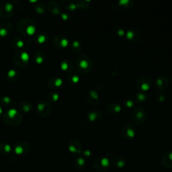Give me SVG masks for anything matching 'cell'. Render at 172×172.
I'll list each match as a JSON object with an SVG mask.
<instances>
[{"label": "cell", "instance_id": "obj_4", "mask_svg": "<svg viewBox=\"0 0 172 172\" xmlns=\"http://www.w3.org/2000/svg\"><path fill=\"white\" fill-rule=\"evenodd\" d=\"M110 167V162L108 158H99L94 163V168L95 171L99 172H104L107 171Z\"/></svg>", "mask_w": 172, "mask_h": 172}, {"label": "cell", "instance_id": "obj_11", "mask_svg": "<svg viewBox=\"0 0 172 172\" xmlns=\"http://www.w3.org/2000/svg\"><path fill=\"white\" fill-rule=\"evenodd\" d=\"M69 150L72 153H81L82 151V147L81 143L77 141V140H74L73 142H72L69 146Z\"/></svg>", "mask_w": 172, "mask_h": 172}, {"label": "cell", "instance_id": "obj_3", "mask_svg": "<svg viewBox=\"0 0 172 172\" xmlns=\"http://www.w3.org/2000/svg\"><path fill=\"white\" fill-rule=\"evenodd\" d=\"M152 80L149 76H142L136 81V86L138 90L140 92H147L152 86Z\"/></svg>", "mask_w": 172, "mask_h": 172}, {"label": "cell", "instance_id": "obj_32", "mask_svg": "<svg viewBox=\"0 0 172 172\" xmlns=\"http://www.w3.org/2000/svg\"><path fill=\"white\" fill-rule=\"evenodd\" d=\"M77 7H79L78 5L75 4V3H71V4L69 6L68 9H70V10H75V9L77 8Z\"/></svg>", "mask_w": 172, "mask_h": 172}, {"label": "cell", "instance_id": "obj_31", "mask_svg": "<svg viewBox=\"0 0 172 172\" xmlns=\"http://www.w3.org/2000/svg\"><path fill=\"white\" fill-rule=\"evenodd\" d=\"M3 149H4V151H5L6 153H8L10 152V151H11L12 148H11V147H10L9 144H6V145L4 146V147H3Z\"/></svg>", "mask_w": 172, "mask_h": 172}, {"label": "cell", "instance_id": "obj_37", "mask_svg": "<svg viewBox=\"0 0 172 172\" xmlns=\"http://www.w3.org/2000/svg\"><path fill=\"white\" fill-rule=\"evenodd\" d=\"M3 100L5 103H6V104H9L10 101H11V99H10V98L9 97H3Z\"/></svg>", "mask_w": 172, "mask_h": 172}, {"label": "cell", "instance_id": "obj_27", "mask_svg": "<svg viewBox=\"0 0 172 172\" xmlns=\"http://www.w3.org/2000/svg\"><path fill=\"white\" fill-rule=\"evenodd\" d=\"M116 32L120 36H122L125 34V31H124V30L121 28H118V27H116Z\"/></svg>", "mask_w": 172, "mask_h": 172}, {"label": "cell", "instance_id": "obj_14", "mask_svg": "<svg viewBox=\"0 0 172 172\" xmlns=\"http://www.w3.org/2000/svg\"><path fill=\"white\" fill-rule=\"evenodd\" d=\"M85 161L82 157H78L75 161V166L77 170H82L85 166Z\"/></svg>", "mask_w": 172, "mask_h": 172}, {"label": "cell", "instance_id": "obj_7", "mask_svg": "<svg viewBox=\"0 0 172 172\" xmlns=\"http://www.w3.org/2000/svg\"><path fill=\"white\" fill-rule=\"evenodd\" d=\"M88 102L92 105H97L99 104V94L98 92L95 90H90L87 93L86 95Z\"/></svg>", "mask_w": 172, "mask_h": 172}, {"label": "cell", "instance_id": "obj_20", "mask_svg": "<svg viewBox=\"0 0 172 172\" xmlns=\"http://www.w3.org/2000/svg\"><path fill=\"white\" fill-rule=\"evenodd\" d=\"M61 68L63 71H67L69 69V65L67 61H63L61 64Z\"/></svg>", "mask_w": 172, "mask_h": 172}, {"label": "cell", "instance_id": "obj_29", "mask_svg": "<svg viewBox=\"0 0 172 172\" xmlns=\"http://www.w3.org/2000/svg\"><path fill=\"white\" fill-rule=\"evenodd\" d=\"M16 74V72L15 70H13V69H11V70H9L8 72V77H15V75Z\"/></svg>", "mask_w": 172, "mask_h": 172}, {"label": "cell", "instance_id": "obj_38", "mask_svg": "<svg viewBox=\"0 0 172 172\" xmlns=\"http://www.w3.org/2000/svg\"><path fill=\"white\" fill-rule=\"evenodd\" d=\"M58 98H59V95H58L57 94H54L53 95V99L54 102H57Z\"/></svg>", "mask_w": 172, "mask_h": 172}, {"label": "cell", "instance_id": "obj_17", "mask_svg": "<svg viewBox=\"0 0 172 172\" xmlns=\"http://www.w3.org/2000/svg\"><path fill=\"white\" fill-rule=\"evenodd\" d=\"M133 3V2H130V1H129V0H127V1H120L119 2V4L120 6H123V7H126V8H128L129 6H130V8H132Z\"/></svg>", "mask_w": 172, "mask_h": 172}, {"label": "cell", "instance_id": "obj_44", "mask_svg": "<svg viewBox=\"0 0 172 172\" xmlns=\"http://www.w3.org/2000/svg\"><path fill=\"white\" fill-rule=\"evenodd\" d=\"M2 112H3V109L0 107V114H2Z\"/></svg>", "mask_w": 172, "mask_h": 172}, {"label": "cell", "instance_id": "obj_10", "mask_svg": "<svg viewBox=\"0 0 172 172\" xmlns=\"http://www.w3.org/2000/svg\"><path fill=\"white\" fill-rule=\"evenodd\" d=\"M121 106L117 102L112 103V104H110L108 106L107 108L108 113L110 115H115L117 114H119V113L121 112Z\"/></svg>", "mask_w": 172, "mask_h": 172}, {"label": "cell", "instance_id": "obj_18", "mask_svg": "<svg viewBox=\"0 0 172 172\" xmlns=\"http://www.w3.org/2000/svg\"><path fill=\"white\" fill-rule=\"evenodd\" d=\"M18 113V111L16 109H10L8 112V116L10 118H13L15 117V116Z\"/></svg>", "mask_w": 172, "mask_h": 172}, {"label": "cell", "instance_id": "obj_6", "mask_svg": "<svg viewBox=\"0 0 172 172\" xmlns=\"http://www.w3.org/2000/svg\"><path fill=\"white\" fill-rule=\"evenodd\" d=\"M168 85H169V80L166 76H160L155 81V88L159 92L166 90Z\"/></svg>", "mask_w": 172, "mask_h": 172}, {"label": "cell", "instance_id": "obj_5", "mask_svg": "<svg viewBox=\"0 0 172 172\" xmlns=\"http://www.w3.org/2000/svg\"><path fill=\"white\" fill-rule=\"evenodd\" d=\"M121 135L126 139H133L136 135V129L133 125L130 123L126 124L121 130Z\"/></svg>", "mask_w": 172, "mask_h": 172}, {"label": "cell", "instance_id": "obj_42", "mask_svg": "<svg viewBox=\"0 0 172 172\" xmlns=\"http://www.w3.org/2000/svg\"><path fill=\"white\" fill-rule=\"evenodd\" d=\"M84 154L86 156H89V155H90L91 153H90V151H88V150H86L84 152Z\"/></svg>", "mask_w": 172, "mask_h": 172}, {"label": "cell", "instance_id": "obj_23", "mask_svg": "<svg viewBox=\"0 0 172 172\" xmlns=\"http://www.w3.org/2000/svg\"><path fill=\"white\" fill-rule=\"evenodd\" d=\"M72 46H73V49H77V50H81V44L77 40H75L74 42L72 43Z\"/></svg>", "mask_w": 172, "mask_h": 172}, {"label": "cell", "instance_id": "obj_15", "mask_svg": "<svg viewBox=\"0 0 172 172\" xmlns=\"http://www.w3.org/2000/svg\"><path fill=\"white\" fill-rule=\"evenodd\" d=\"M36 28L34 26H28L26 30V33L29 36H32L36 32Z\"/></svg>", "mask_w": 172, "mask_h": 172}, {"label": "cell", "instance_id": "obj_40", "mask_svg": "<svg viewBox=\"0 0 172 172\" xmlns=\"http://www.w3.org/2000/svg\"><path fill=\"white\" fill-rule=\"evenodd\" d=\"M24 112H28L30 111V106H28V105H25L24 106Z\"/></svg>", "mask_w": 172, "mask_h": 172}, {"label": "cell", "instance_id": "obj_36", "mask_svg": "<svg viewBox=\"0 0 172 172\" xmlns=\"http://www.w3.org/2000/svg\"><path fill=\"white\" fill-rule=\"evenodd\" d=\"M125 104H126V106H127V107L130 108L133 106V102L131 101V100H128V101H126L125 102Z\"/></svg>", "mask_w": 172, "mask_h": 172}, {"label": "cell", "instance_id": "obj_21", "mask_svg": "<svg viewBox=\"0 0 172 172\" xmlns=\"http://www.w3.org/2000/svg\"><path fill=\"white\" fill-rule=\"evenodd\" d=\"M69 44V41L67 39H65V38H63V39H62L60 41V45L62 48H66Z\"/></svg>", "mask_w": 172, "mask_h": 172}, {"label": "cell", "instance_id": "obj_16", "mask_svg": "<svg viewBox=\"0 0 172 172\" xmlns=\"http://www.w3.org/2000/svg\"><path fill=\"white\" fill-rule=\"evenodd\" d=\"M136 100L138 101L139 103H141L142 102H144L146 99V95H144L143 92H139L136 95Z\"/></svg>", "mask_w": 172, "mask_h": 172}, {"label": "cell", "instance_id": "obj_34", "mask_svg": "<svg viewBox=\"0 0 172 172\" xmlns=\"http://www.w3.org/2000/svg\"><path fill=\"white\" fill-rule=\"evenodd\" d=\"M16 44H17V47H18V48H22L24 47V43L23 40H20L18 41V42H17Z\"/></svg>", "mask_w": 172, "mask_h": 172}, {"label": "cell", "instance_id": "obj_24", "mask_svg": "<svg viewBox=\"0 0 172 172\" xmlns=\"http://www.w3.org/2000/svg\"><path fill=\"white\" fill-rule=\"evenodd\" d=\"M5 9L6 10V12H10L13 9V6L11 3H7L5 6Z\"/></svg>", "mask_w": 172, "mask_h": 172}, {"label": "cell", "instance_id": "obj_1", "mask_svg": "<svg viewBox=\"0 0 172 172\" xmlns=\"http://www.w3.org/2000/svg\"><path fill=\"white\" fill-rule=\"evenodd\" d=\"M77 69L82 74H88L92 71L94 67L93 61L88 55H81L77 58Z\"/></svg>", "mask_w": 172, "mask_h": 172}, {"label": "cell", "instance_id": "obj_25", "mask_svg": "<svg viewBox=\"0 0 172 172\" xmlns=\"http://www.w3.org/2000/svg\"><path fill=\"white\" fill-rule=\"evenodd\" d=\"M46 41V36L44 35H43V34H41L38 38V42H39L40 44H43L45 43Z\"/></svg>", "mask_w": 172, "mask_h": 172}, {"label": "cell", "instance_id": "obj_33", "mask_svg": "<svg viewBox=\"0 0 172 172\" xmlns=\"http://www.w3.org/2000/svg\"><path fill=\"white\" fill-rule=\"evenodd\" d=\"M44 108V104H43V103H40V104H38L37 106V109H38V110L41 112V111H43V110Z\"/></svg>", "mask_w": 172, "mask_h": 172}, {"label": "cell", "instance_id": "obj_28", "mask_svg": "<svg viewBox=\"0 0 172 172\" xmlns=\"http://www.w3.org/2000/svg\"><path fill=\"white\" fill-rule=\"evenodd\" d=\"M80 81V77L77 76V75H73V76L71 77V81L73 82V84H77Z\"/></svg>", "mask_w": 172, "mask_h": 172}, {"label": "cell", "instance_id": "obj_13", "mask_svg": "<svg viewBox=\"0 0 172 172\" xmlns=\"http://www.w3.org/2000/svg\"><path fill=\"white\" fill-rule=\"evenodd\" d=\"M114 163L115 166L118 168H122L125 166L126 159L122 155H117L114 157Z\"/></svg>", "mask_w": 172, "mask_h": 172}, {"label": "cell", "instance_id": "obj_9", "mask_svg": "<svg viewBox=\"0 0 172 172\" xmlns=\"http://www.w3.org/2000/svg\"><path fill=\"white\" fill-rule=\"evenodd\" d=\"M140 34L136 30H130L126 34V38L130 41H132L133 43L139 42L140 39Z\"/></svg>", "mask_w": 172, "mask_h": 172}, {"label": "cell", "instance_id": "obj_41", "mask_svg": "<svg viewBox=\"0 0 172 172\" xmlns=\"http://www.w3.org/2000/svg\"><path fill=\"white\" fill-rule=\"evenodd\" d=\"M36 12H38L39 13H44V9L43 8H37L36 9Z\"/></svg>", "mask_w": 172, "mask_h": 172}, {"label": "cell", "instance_id": "obj_45", "mask_svg": "<svg viewBox=\"0 0 172 172\" xmlns=\"http://www.w3.org/2000/svg\"><path fill=\"white\" fill-rule=\"evenodd\" d=\"M30 2L31 3H36V2H37V1H36V0H34V1H30Z\"/></svg>", "mask_w": 172, "mask_h": 172}, {"label": "cell", "instance_id": "obj_22", "mask_svg": "<svg viewBox=\"0 0 172 172\" xmlns=\"http://www.w3.org/2000/svg\"><path fill=\"white\" fill-rule=\"evenodd\" d=\"M15 153L17 155H21L22 153H24V148L22 146H17L15 148Z\"/></svg>", "mask_w": 172, "mask_h": 172}, {"label": "cell", "instance_id": "obj_35", "mask_svg": "<svg viewBox=\"0 0 172 172\" xmlns=\"http://www.w3.org/2000/svg\"><path fill=\"white\" fill-rule=\"evenodd\" d=\"M43 61H44L43 58V57H38L36 58V63H37L38 64L43 63Z\"/></svg>", "mask_w": 172, "mask_h": 172}, {"label": "cell", "instance_id": "obj_43", "mask_svg": "<svg viewBox=\"0 0 172 172\" xmlns=\"http://www.w3.org/2000/svg\"><path fill=\"white\" fill-rule=\"evenodd\" d=\"M53 12L54 13H56V14H58V13H59V11H58V9H54Z\"/></svg>", "mask_w": 172, "mask_h": 172}, {"label": "cell", "instance_id": "obj_2", "mask_svg": "<svg viewBox=\"0 0 172 172\" xmlns=\"http://www.w3.org/2000/svg\"><path fill=\"white\" fill-rule=\"evenodd\" d=\"M147 112L145 109L142 107H137L132 113V121L136 125H142L147 120Z\"/></svg>", "mask_w": 172, "mask_h": 172}, {"label": "cell", "instance_id": "obj_30", "mask_svg": "<svg viewBox=\"0 0 172 172\" xmlns=\"http://www.w3.org/2000/svg\"><path fill=\"white\" fill-rule=\"evenodd\" d=\"M8 34V30L6 28H1L0 29V36H6Z\"/></svg>", "mask_w": 172, "mask_h": 172}, {"label": "cell", "instance_id": "obj_39", "mask_svg": "<svg viewBox=\"0 0 172 172\" xmlns=\"http://www.w3.org/2000/svg\"><path fill=\"white\" fill-rule=\"evenodd\" d=\"M61 18H62V19L64 20H67L69 18V16H68L67 14H66V13H62Z\"/></svg>", "mask_w": 172, "mask_h": 172}, {"label": "cell", "instance_id": "obj_12", "mask_svg": "<svg viewBox=\"0 0 172 172\" xmlns=\"http://www.w3.org/2000/svg\"><path fill=\"white\" fill-rule=\"evenodd\" d=\"M88 118L89 120H90L92 122H95L98 121V120H101L102 118V113L97 110L89 112L88 114Z\"/></svg>", "mask_w": 172, "mask_h": 172}, {"label": "cell", "instance_id": "obj_26", "mask_svg": "<svg viewBox=\"0 0 172 172\" xmlns=\"http://www.w3.org/2000/svg\"><path fill=\"white\" fill-rule=\"evenodd\" d=\"M54 85H55L56 87H61L63 85V80L61 78H57L55 81H54Z\"/></svg>", "mask_w": 172, "mask_h": 172}, {"label": "cell", "instance_id": "obj_19", "mask_svg": "<svg viewBox=\"0 0 172 172\" xmlns=\"http://www.w3.org/2000/svg\"><path fill=\"white\" fill-rule=\"evenodd\" d=\"M20 57H21V59L24 62H28L30 59L29 54L26 52H22L21 55H20Z\"/></svg>", "mask_w": 172, "mask_h": 172}, {"label": "cell", "instance_id": "obj_8", "mask_svg": "<svg viewBox=\"0 0 172 172\" xmlns=\"http://www.w3.org/2000/svg\"><path fill=\"white\" fill-rule=\"evenodd\" d=\"M161 164L166 169H172V151L163 155L161 158Z\"/></svg>", "mask_w": 172, "mask_h": 172}]
</instances>
